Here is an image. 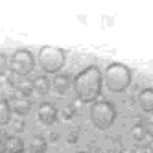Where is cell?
Instances as JSON below:
<instances>
[{"label": "cell", "mask_w": 153, "mask_h": 153, "mask_svg": "<svg viewBox=\"0 0 153 153\" xmlns=\"http://www.w3.org/2000/svg\"><path fill=\"white\" fill-rule=\"evenodd\" d=\"M74 85V94L81 103H94L100 100V94L103 89V74L100 67L96 65H89L83 70L76 74V78L72 81Z\"/></svg>", "instance_id": "1"}, {"label": "cell", "mask_w": 153, "mask_h": 153, "mask_svg": "<svg viewBox=\"0 0 153 153\" xmlns=\"http://www.w3.org/2000/svg\"><path fill=\"white\" fill-rule=\"evenodd\" d=\"M133 81V70L124 63H109L103 70V83L111 92H124Z\"/></svg>", "instance_id": "2"}, {"label": "cell", "mask_w": 153, "mask_h": 153, "mask_svg": "<svg viewBox=\"0 0 153 153\" xmlns=\"http://www.w3.org/2000/svg\"><path fill=\"white\" fill-rule=\"evenodd\" d=\"M118 116V111L113 102L109 100H98L91 105V111H89V118H91V124L100 129V131H107L111 129L114 120Z\"/></svg>", "instance_id": "3"}, {"label": "cell", "mask_w": 153, "mask_h": 153, "mask_svg": "<svg viewBox=\"0 0 153 153\" xmlns=\"http://www.w3.org/2000/svg\"><path fill=\"white\" fill-rule=\"evenodd\" d=\"M37 63L45 74H59L67 63V53L57 46H42L39 50Z\"/></svg>", "instance_id": "4"}, {"label": "cell", "mask_w": 153, "mask_h": 153, "mask_svg": "<svg viewBox=\"0 0 153 153\" xmlns=\"http://www.w3.org/2000/svg\"><path fill=\"white\" fill-rule=\"evenodd\" d=\"M35 68V56L28 48H19L11 53L9 57V72H13L15 76H30Z\"/></svg>", "instance_id": "5"}, {"label": "cell", "mask_w": 153, "mask_h": 153, "mask_svg": "<svg viewBox=\"0 0 153 153\" xmlns=\"http://www.w3.org/2000/svg\"><path fill=\"white\" fill-rule=\"evenodd\" d=\"M57 116H59V111H57V107L53 105V103L45 102V103L39 105L37 118H39V122H41L42 126H52V124H56V122H57Z\"/></svg>", "instance_id": "6"}, {"label": "cell", "mask_w": 153, "mask_h": 153, "mask_svg": "<svg viewBox=\"0 0 153 153\" xmlns=\"http://www.w3.org/2000/svg\"><path fill=\"white\" fill-rule=\"evenodd\" d=\"M2 142H4V149H6V153H24V140L20 138L17 133L7 135Z\"/></svg>", "instance_id": "7"}, {"label": "cell", "mask_w": 153, "mask_h": 153, "mask_svg": "<svg viewBox=\"0 0 153 153\" xmlns=\"http://www.w3.org/2000/svg\"><path fill=\"white\" fill-rule=\"evenodd\" d=\"M9 105H11V113H15L17 116H26V114H30V111H31V100L30 98H20V96H17L13 102H9Z\"/></svg>", "instance_id": "8"}, {"label": "cell", "mask_w": 153, "mask_h": 153, "mask_svg": "<svg viewBox=\"0 0 153 153\" xmlns=\"http://www.w3.org/2000/svg\"><path fill=\"white\" fill-rule=\"evenodd\" d=\"M52 87L59 96H63V94H67V91L72 87V78L68 74H56V78L52 81Z\"/></svg>", "instance_id": "9"}, {"label": "cell", "mask_w": 153, "mask_h": 153, "mask_svg": "<svg viewBox=\"0 0 153 153\" xmlns=\"http://www.w3.org/2000/svg\"><path fill=\"white\" fill-rule=\"evenodd\" d=\"M138 105L144 113H153V89L151 87H146L138 92Z\"/></svg>", "instance_id": "10"}, {"label": "cell", "mask_w": 153, "mask_h": 153, "mask_svg": "<svg viewBox=\"0 0 153 153\" xmlns=\"http://www.w3.org/2000/svg\"><path fill=\"white\" fill-rule=\"evenodd\" d=\"M31 85H33V92L39 94V96H46L50 92V89H52V81H50V78H46L45 74L33 78L31 79Z\"/></svg>", "instance_id": "11"}, {"label": "cell", "mask_w": 153, "mask_h": 153, "mask_svg": "<svg viewBox=\"0 0 153 153\" xmlns=\"http://www.w3.org/2000/svg\"><path fill=\"white\" fill-rule=\"evenodd\" d=\"M46 148H48V140L45 137H41V135L30 137V142H28L30 153H46Z\"/></svg>", "instance_id": "12"}, {"label": "cell", "mask_w": 153, "mask_h": 153, "mask_svg": "<svg viewBox=\"0 0 153 153\" xmlns=\"http://www.w3.org/2000/svg\"><path fill=\"white\" fill-rule=\"evenodd\" d=\"M15 89H17V92L20 94V98H30V100H31V94H33V85H31L30 79H26V78L19 79Z\"/></svg>", "instance_id": "13"}, {"label": "cell", "mask_w": 153, "mask_h": 153, "mask_svg": "<svg viewBox=\"0 0 153 153\" xmlns=\"http://www.w3.org/2000/svg\"><path fill=\"white\" fill-rule=\"evenodd\" d=\"M11 105H9V102L6 100H0V127L7 126L9 122H11Z\"/></svg>", "instance_id": "14"}, {"label": "cell", "mask_w": 153, "mask_h": 153, "mask_svg": "<svg viewBox=\"0 0 153 153\" xmlns=\"http://www.w3.org/2000/svg\"><path fill=\"white\" fill-rule=\"evenodd\" d=\"M129 135H131V138H133L135 142H142V140L148 137V133H146V126H144V124H137V126H133V127H131V131H129Z\"/></svg>", "instance_id": "15"}, {"label": "cell", "mask_w": 153, "mask_h": 153, "mask_svg": "<svg viewBox=\"0 0 153 153\" xmlns=\"http://www.w3.org/2000/svg\"><path fill=\"white\" fill-rule=\"evenodd\" d=\"M76 113H78V109H76V105L74 103H68V105H65L63 109H61V116L65 118V120H72L74 116H76Z\"/></svg>", "instance_id": "16"}, {"label": "cell", "mask_w": 153, "mask_h": 153, "mask_svg": "<svg viewBox=\"0 0 153 153\" xmlns=\"http://www.w3.org/2000/svg\"><path fill=\"white\" fill-rule=\"evenodd\" d=\"M7 70H9V59H7L6 53L0 52V76H6Z\"/></svg>", "instance_id": "17"}, {"label": "cell", "mask_w": 153, "mask_h": 153, "mask_svg": "<svg viewBox=\"0 0 153 153\" xmlns=\"http://www.w3.org/2000/svg\"><path fill=\"white\" fill-rule=\"evenodd\" d=\"M68 142H78V131H72V133H70Z\"/></svg>", "instance_id": "18"}, {"label": "cell", "mask_w": 153, "mask_h": 153, "mask_svg": "<svg viewBox=\"0 0 153 153\" xmlns=\"http://www.w3.org/2000/svg\"><path fill=\"white\" fill-rule=\"evenodd\" d=\"M148 126H153V113L148 114Z\"/></svg>", "instance_id": "19"}, {"label": "cell", "mask_w": 153, "mask_h": 153, "mask_svg": "<svg viewBox=\"0 0 153 153\" xmlns=\"http://www.w3.org/2000/svg\"><path fill=\"white\" fill-rule=\"evenodd\" d=\"M148 151H149V153H153V138L149 140V144H148Z\"/></svg>", "instance_id": "20"}, {"label": "cell", "mask_w": 153, "mask_h": 153, "mask_svg": "<svg viewBox=\"0 0 153 153\" xmlns=\"http://www.w3.org/2000/svg\"><path fill=\"white\" fill-rule=\"evenodd\" d=\"M0 153H6V149H4V142H2V138H0Z\"/></svg>", "instance_id": "21"}, {"label": "cell", "mask_w": 153, "mask_h": 153, "mask_svg": "<svg viewBox=\"0 0 153 153\" xmlns=\"http://www.w3.org/2000/svg\"><path fill=\"white\" fill-rule=\"evenodd\" d=\"M50 140H57V135L56 133H50Z\"/></svg>", "instance_id": "22"}, {"label": "cell", "mask_w": 153, "mask_h": 153, "mask_svg": "<svg viewBox=\"0 0 153 153\" xmlns=\"http://www.w3.org/2000/svg\"><path fill=\"white\" fill-rule=\"evenodd\" d=\"M78 153H89V151H78Z\"/></svg>", "instance_id": "23"}, {"label": "cell", "mask_w": 153, "mask_h": 153, "mask_svg": "<svg viewBox=\"0 0 153 153\" xmlns=\"http://www.w3.org/2000/svg\"><path fill=\"white\" fill-rule=\"evenodd\" d=\"M24 153H30V151H24Z\"/></svg>", "instance_id": "24"}]
</instances>
